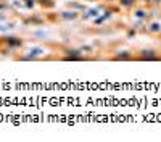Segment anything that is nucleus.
I'll use <instances>...</instances> for the list:
<instances>
[{"mask_svg": "<svg viewBox=\"0 0 161 142\" xmlns=\"http://www.w3.org/2000/svg\"><path fill=\"white\" fill-rule=\"evenodd\" d=\"M121 3L124 7H130L132 3H134V0H121Z\"/></svg>", "mask_w": 161, "mask_h": 142, "instance_id": "nucleus-1", "label": "nucleus"}]
</instances>
